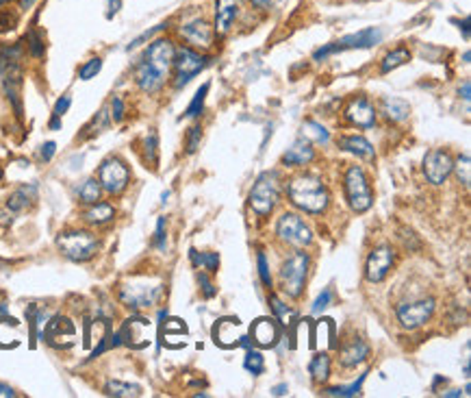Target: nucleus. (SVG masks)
<instances>
[{
  "mask_svg": "<svg viewBox=\"0 0 471 398\" xmlns=\"http://www.w3.org/2000/svg\"><path fill=\"white\" fill-rule=\"evenodd\" d=\"M287 194H289L291 205H295L302 211H307V214H322L330 203L328 188L315 174H300V176L291 179Z\"/></svg>",
  "mask_w": 471,
  "mask_h": 398,
  "instance_id": "f257e3e1",
  "label": "nucleus"
},
{
  "mask_svg": "<svg viewBox=\"0 0 471 398\" xmlns=\"http://www.w3.org/2000/svg\"><path fill=\"white\" fill-rule=\"evenodd\" d=\"M163 283L152 277H133L120 287V301L130 309L152 307L161 296Z\"/></svg>",
  "mask_w": 471,
  "mask_h": 398,
  "instance_id": "f03ea898",
  "label": "nucleus"
},
{
  "mask_svg": "<svg viewBox=\"0 0 471 398\" xmlns=\"http://www.w3.org/2000/svg\"><path fill=\"white\" fill-rule=\"evenodd\" d=\"M343 188H345V196L350 207L356 211V214H365L367 209H372L374 205V192L372 185L363 172L361 166H350L345 170V179H343Z\"/></svg>",
  "mask_w": 471,
  "mask_h": 398,
  "instance_id": "7ed1b4c3",
  "label": "nucleus"
},
{
  "mask_svg": "<svg viewBox=\"0 0 471 398\" xmlns=\"http://www.w3.org/2000/svg\"><path fill=\"white\" fill-rule=\"evenodd\" d=\"M281 198V176L279 172H263L257 183L250 190V207L257 211L259 216L271 214V209L276 207Z\"/></svg>",
  "mask_w": 471,
  "mask_h": 398,
  "instance_id": "20e7f679",
  "label": "nucleus"
},
{
  "mask_svg": "<svg viewBox=\"0 0 471 398\" xmlns=\"http://www.w3.org/2000/svg\"><path fill=\"white\" fill-rule=\"evenodd\" d=\"M309 255L307 253H293L281 268V287L289 298H300L304 291V281H307L309 272Z\"/></svg>",
  "mask_w": 471,
  "mask_h": 398,
  "instance_id": "39448f33",
  "label": "nucleus"
},
{
  "mask_svg": "<svg viewBox=\"0 0 471 398\" xmlns=\"http://www.w3.org/2000/svg\"><path fill=\"white\" fill-rule=\"evenodd\" d=\"M57 246L72 261H87L96 255L100 242L90 231H68L57 237Z\"/></svg>",
  "mask_w": 471,
  "mask_h": 398,
  "instance_id": "423d86ee",
  "label": "nucleus"
},
{
  "mask_svg": "<svg viewBox=\"0 0 471 398\" xmlns=\"http://www.w3.org/2000/svg\"><path fill=\"white\" fill-rule=\"evenodd\" d=\"M382 40V31L378 29H365V31H358V33H352V35H345L337 42H332L319 50H315L313 59L315 61H322L330 55H335V52H343V50H361V48H372L376 44H380Z\"/></svg>",
  "mask_w": 471,
  "mask_h": 398,
  "instance_id": "0eeeda50",
  "label": "nucleus"
},
{
  "mask_svg": "<svg viewBox=\"0 0 471 398\" xmlns=\"http://www.w3.org/2000/svg\"><path fill=\"white\" fill-rule=\"evenodd\" d=\"M213 57L209 55H200V52L191 50V48H178L176 57H174V68H176V78H174V88L181 90L185 88L193 76L200 74L207 66H211Z\"/></svg>",
  "mask_w": 471,
  "mask_h": 398,
  "instance_id": "6e6552de",
  "label": "nucleus"
},
{
  "mask_svg": "<svg viewBox=\"0 0 471 398\" xmlns=\"http://www.w3.org/2000/svg\"><path fill=\"white\" fill-rule=\"evenodd\" d=\"M276 235H279L285 244L295 246V248L309 246L313 240L311 229L304 224V220L298 214H283L279 224H276Z\"/></svg>",
  "mask_w": 471,
  "mask_h": 398,
  "instance_id": "1a4fd4ad",
  "label": "nucleus"
},
{
  "mask_svg": "<svg viewBox=\"0 0 471 398\" xmlns=\"http://www.w3.org/2000/svg\"><path fill=\"white\" fill-rule=\"evenodd\" d=\"M98 176H100V185L102 190H106L109 194H122L128 185V179H130V172L126 168V164L118 157H109L102 162L100 170H98Z\"/></svg>",
  "mask_w": 471,
  "mask_h": 398,
  "instance_id": "9d476101",
  "label": "nucleus"
},
{
  "mask_svg": "<svg viewBox=\"0 0 471 398\" xmlns=\"http://www.w3.org/2000/svg\"><path fill=\"white\" fill-rule=\"evenodd\" d=\"M74 337H76V327L66 315L50 318V322H46V329L42 331V339H46V344L52 349L74 346Z\"/></svg>",
  "mask_w": 471,
  "mask_h": 398,
  "instance_id": "9b49d317",
  "label": "nucleus"
},
{
  "mask_svg": "<svg viewBox=\"0 0 471 398\" xmlns=\"http://www.w3.org/2000/svg\"><path fill=\"white\" fill-rule=\"evenodd\" d=\"M454 170V159L448 150L434 148L424 157V174L432 185H443Z\"/></svg>",
  "mask_w": 471,
  "mask_h": 398,
  "instance_id": "f8f14e48",
  "label": "nucleus"
},
{
  "mask_svg": "<svg viewBox=\"0 0 471 398\" xmlns=\"http://www.w3.org/2000/svg\"><path fill=\"white\" fill-rule=\"evenodd\" d=\"M174 57H176V46L170 40H154L146 50L144 61L150 68H154L159 74L165 76L170 72V68L174 66Z\"/></svg>",
  "mask_w": 471,
  "mask_h": 398,
  "instance_id": "ddd939ff",
  "label": "nucleus"
},
{
  "mask_svg": "<svg viewBox=\"0 0 471 398\" xmlns=\"http://www.w3.org/2000/svg\"><path fill=\"white\" fill-rule=\"evenodd\" d=\"M434 301L432 298H424L417 303H408L398 307V320L402 322L404 329H420L422 325H426L432 313H434Z\"/></svg>",
  "mask_w": 471,
  "mask_h": 398,
  "instance_id": "4468645a",
  "label": "nucleus"
},
{
  "mask_svg": "<svg viewBox=\"0 0 471 398\" xmlns=\"http://www.w3.org/2000/svg\"><path fill=\"white\" fill-rule=\"evenodd\" d=\"M393 261H396V255H393L391 246L382 244V246L374 248L365 263V279L369 283H380L386 275H389Z\"/></svg>",
  "mask_w": 471,
  "mask_h": 398,
  "instance_id": "2eb2a0df",
  "label": "nucleus"
},
{
  "mask_svg": "<svg viewBox=\"0 0 471 398\" xmlns=\"http://www.w3.org/2000/svg\"><path fill=\"white\" fill-rule=\"evenodd\" d=\"M250 339L261 349H274L281 339V327L274 318H259L250 327Z\"/></svg>",
  "mask_w": 471,
  "mask_h": 398,
  "instance_id": "dca6fc26",
  "label": "nucleus"
},
{
  "mask_svg": "<svg viewBox=\"0 0 471 398\" xmlns=\"http://www.w3.org/2000/svg\"><path fill=\"white\" fill-rule=\"evenodd\" d=\"M239 327H241V320H239V318H235V315L219 318V320L215 322V327H213V342L217 344V346H221V349L239 346V339H241V335L237 333Z\"/></svg>",
  "mask_w": 471,
  "mask_h": 398,
  "instance_id": "f3484780",
  "label": "nucleus"
},
{
  "mask_svg": "<svg viewBox=\"0 0 471 398\" xmlns=\"http://www.w3.org/2000/svg\"><path fill=\"white\" fill-rule=\"evenodd\" d=\"M345 118L350 124L361 126V128H372L376 124V111L372 107V102L363 96L350 100V104L345 107Z\"/></svg>",
  "mask_w": 471,
  "mask_h": 398,
  "instance_id": "a211bd4d",
  "label": "nucleus"
},
{
  "mask_svg": "<svg viewBox=\"0 0 471 398\" xmlns=\"http://www.w3.org/2000/svg\"><path fill=\"white\" fill-rule=\"evenodd\" d=\"M243 0H217L215 5V33L217 35H228L233 24L241 11Z\"/></svg>",
  "mask_w": 471,
  "mask_h": 398,
  "instance_id": "6ab92c4d",
  "label": "nucleus"
},
{
  "mask_svg": "<svg viewBox=\"0 0 471 398\" xmlns=\"http://www.w3.org/2000/svg\"><path fill=\"white\" fill-rule=\"evenodd\" d=\"M181 35L193 46V48H211L213 46V29L204 20H193L181 29Z\"/></svg>",
  "mask_w": 471,
  "mask_h": 398,
  "instance_id": "aec40b11",
  "label": "nucleus"
},
{
  "mask_svg": "<svg viewBox=\"0 0 471 398\" xmlns=\"http://www.w3.org/2000/svg\"><path fill=\"white\" fill-rule=\"evenodd\" d=\"M313 157H315V150H313V146H311V140H307V138H300V140H295L293 144H291V148L283 155V164L285 166H307V164H311L313 162Z\"/></svg>",
  "mask_w": 471,
  "mask_h": 398,
  "instance_id": "412c9836",
  "label": "nucleus"
},
{
  "mask_svg": "<svg viewBox=\"0 0 471 398\" xmlns=\"http://www.w3.org/2000/svg\"><path fill=\"white\" fill-rule=\"evenodd\" d=\"M367 357H369V346H367L363 339L350 342L345 349H341V355H339L343 368H356V366H361Z\"/></svg>",
  "mask_w": 471,
  "mask_h": 398,
  "instance_id": "4be33fe9",
  "label": "nucleus"
},
{
  "mask_svg": "<svg viewBox=\"0 0 471 398\" xmlns=\"http://www.w3.org/2000/svg\"><path fill=\"white\" fill-rule=\"evenodd\" d=\"M163 74H159L154 68H150L146 61H142L140 66H137V72H135V81H137V85H140L144 92H148V94H154L157 90H161V85H163Z\"/></svg>",
  "mask_w": 471,
  "mask_h": 398,
  "instance_id": "5701e85b",
  "label": "nucleus"
},
{
  "mask_svg": "<svg viewBox=\"0 0 471 398\" xmlns=\"http://www.w3.org/2000/svg\"><path fill=\"white\" fill-rule=\"evenodd\" d=\"M382 114L386 120L391 122H402L410 116V104L404 100V98H393V96H386L382 98Z\"/></svg>",
  "mask_w": 471,
  "mask_h": 398,
  "instance_id": "b1692460",
  "label": "nucleus"
},
{
  "mask_svg": "<svg viewBox=\"0 0 471 398\" xmlns=\"http://www.w3.org/2000/svg\"><path fill=\"white\" fill-rule=\"evenodd\" d=\"M339 146H341L343 150L356 155V157L367 159V162H372V159L376 157L374 146H372L365 138H361V135H348V138H341V140H339Z\"/></svg>",
  "mask_w": 471,
  "mask_h": 398,
  "instance_id": "393cba45",
  "label": "nucleus"
},
{
  "mask_svg": "<svg viewBox=\"0 0 471 398\" xmlns=\"http://www.w3.org/2000/svg\"><path fill=\"white\" fill-rule=\"evenodd\" d=\"M116 218V209L111 203H94L85 214H82V220L90 222V224H106Z\"/></svg>",
  "mask_w": 471,
  "mask_h": 398,
  "instance_id": "a878e982",
  "label": "nucleus"
},
{
  "mask_svg": "<svg viewBox=\"0 0 471 398\" xmlns=\"http://www.w3.org/2000/svg\"><path fill=\"white\" fill-rule=\"evenodd\" d=\"M309 373L313 375L315 383H326L330 377V357L326 353H317L309 366Z\"/></svg>",
  "mask_w": 471,
  "mask_h": 398,
  "instance_id": "bb28decb",
  "label": "nucleus"
},
{
  "mask_svg": "<svg viewBox=\"0 0 471 398\" xmlns=\"http://www.w3.org/2000/svg\"><path fill=\"white\" fill-rule=\"evenodd\" d=\"M408 61H410L408 48H396V50H391L389 55L382 59L380 72L386 74V72H391V70H396V68H400V66H404V64H408Z\"/></svg>",
  "mask_w": 471,
  "mask_h": 398,
  "instance_id": "cd10ccee",
  "label": "nucleus"
},
{
  "mask_svg": "<svg viewBox=\"0 0 471 398\" xmlns=\"http://www.w3.org/2000/svg\"><path fill=\"white\" fill-rule=\"evenodd\" d=\"M104 394L116 396V398H130V396H142V387L130 385V383H122V381H109L104 385Z\"/></svg>",
  "mask_w": 471,
  "mask_h": 398,
  "instance_id": "c85d7f7f",
  "label": "nucleus"
},
{
  "mask_svg": "<svg viewBox=\"0 0 471 398\" xmlns=\"http://www.w3.org/2000/svg\"><path fill=\"white\" fill-rule=\"evenodd\" d=\"M100 194H102V185H100L96 179L82 181V185L78 188V198H80V203H85V205L98 203V200H100Z\"/></svg>",
  "mask_w": 471,
  "mask_h": 398,
  "instance_id": "c756f323",
  "label": "nucleus"
},
{
  "mask_svg": "<svg viewBox=\"0 0 471 398\" xmlns=\"http://www.w3.org/2000/svg\"><path fill=\"white\" fill-rule=\"evenodd\" d=\"M33 198H35V185L13 192V194L9 196V200H7V207H9L11 211H22V209H26V207L33 203Z\"/></svg>",
  "mask_w": 471,
  "mask_h": 398,
  "instance_id": "7c9ffc66",
  "label": "nucleus"
},
{
  "mask_svg": "<svg viewBox=\"0 0 471 398\" xmlns=\"http://www.w3.org/2000/svg\"><path fill=\"white\" fill-rule=\"evenodd\" d=\"M367 375L369 373H363L361 377H358V381H354L352 385H337V387H328V390H324V394L326 396H341V398H350V396H358L363 392V383H365V379H367Z\"/></svg>",
  "mask_w": 471,
  "mask_h": 398,
  "instance_id": "2f4dec72",
  "label": "nucleus"
},
{
  "mask_svg": "<svg viewBox=\"0 0 471 398\" xmlns=\"http://www.w3.org/2000/svg\"><path fill=\"white\" fill-rule=\"evenodd\" d=\"M302 133H304V138H307V140H313L317 144H328V140H330V133L319 122H313V120L304 122Z\"/></svg>",
  "mask_w": 471,
  "mask_h": 398,
  "instance_id": "473e14b6",
  "label": "nucleus"
},
{
  "mask_svg": "<svg viewBox=\"0 0 471 398\" xmlns=\"http://www.w3.org/2000/svg\"><path fill=\"white\" fill-rule=\"evenodd\" d=\"M243 368L247 370V373H252L255 377H259V375H263V370H265V357L259 351L247 349L245 359H243Z\"/></svg>",
  "mask_w": 471,
  "mask_h": 398,
  "instance_id": "72a5a7b5",
  "label": "nucleus"
},
{
  "mask_svg": "<svg viewBox=\"0 0 471 398\" xmlns=\"http://www.w3.org/2000/svg\"><path fill=\"white\" fill-rule=\"evenodd\" d=\"M209 83H204L198 92H196V96H193V100H191V104L187 107V111H185V116L187 118H198L202 111H204V100H207V94H209Z\"/></svg>",
  "mask_w": 471,
  "mask_h": 398,
  "instance_id": "f704fd0d",
  "label": "nucleus"
},
{
  "mask_svg": "<svg viewBox=\"0 0 471 398\" xmlns=\"http://www.w3.org/2000/svg\"><path fill=\"white\" fill-rule=\"evenodd\" d=\"M144 148H146V159L154 166V164H157V157H159V138H157V133H154V131H150L148 135H146V140H144Z\"/></svg>",
  "mask_w": 471,
  "mask_h": 398,
  "instance_id": "c9c22d12",
  "label": "nucleus"
},
{
  "mask_svg": "<svg viewBox=\"0 0 471 398\" xmlns=\"http://www.w3.org/2000/svg\"><path fill=\"white\" fill-rule=\"evenodd\" d=\"M456 168V174H458V181L465 185V188H469V181H471V166H469V155H463L458 157V162L454 164Z\"/></svg>",
  "mask_w": 471,
  "mask_h": 398,
  "instance_id": "e433bc0d",
  "label": "nucleus"
},
{
  "mask_svg": "<svg viewBox=\"0 0 471 398\" xmlns=\"http://www.w3.org/2000/svg\"><path fill=\"white\" fill-rule=\"evenodd\" d=\"M100 70H102V59L94 57V59H90L85 66L78 70V78H80V81H90V78H94Z\"/></svg>",
  "mask_w": 471,
  "mask_h": 398,
  "instance_id": "4c0bfd02",
  "label": "nucleus"
},
{
  "mask_svg": "<svg viewBox=\"0 0 471 398\" xmlns=\"http://www.w3.org/2000/svg\"><path fill=\"white\" fill-rule=\"evenodd\" d=\"M26 42H29V50H31L33 57H44V40H42V35L35 29L29 31V35H26Z\"/></svg>",
  "mask_w": 471,
  "mask_h": 398,
  "instance_id": "58836bf2",
  "label": "nucleus"
},
{
  "mask_svg": "<svg viewBox=\"0 0 471 398\" xmlns=\"http://www.w3.org/2000/svg\"><path fill=\"white\" fill-rule=\"evenodd\" d=\"M16 24H18V16H16L13 11H9V9H3V11H0V33H9V31H13V29H16Z\"/></svg>",
  "mask_w": 471,
  "mask_h": 398,
  "instance_id": "ea45409f",
  "label": "nucleus"
},
{
  "mask_svg": "<svg viewBox=\"0 0 471 398\" xmlns=\"http://www.w3.org/2000/svg\"><path fill=\"white\" fill-rule=\"evenodd\" d=\"M200 140H202V128L200 126H191L189 128V135H187V155H193L200 146Z\"/></svg>",
  "mask_w": 471,
  "mask_h": 398,
  "instance_id": "a19ab883",
  "label": "nucleus"
},
{
  "mask_svg": "<svg viewBox=\"0 0 471 398\" xmlns=\"http://www.w3.org/2000/svg\"><path fill=\"white\" fill-rule=\"evenodd\" d=\"M269 305H271V311H274L276 318H279V320H287V318L291 315L289 307L279 296H269Z\"/></svg>",
  "mask_w": 471,
  "mask_h": 398,
  "instance_id": "79ce46f5",
  "label": "nucleus"
},
{
  "mask_svg": "<svg viewBox=\"0 0 471 398\" xmlns=\"http://www.w3.org/2000/svg\"><path fill=\"white\" fill-rule=\"evenodd\" d=\"M165 29H168V22H161V24H157V26H154V29H150V31L142 33V35H140V37H137V40H133V42L128 44V50H133V48H137V46H142V44H144L146 40H150L152 35H157L159 31H165Z\"/></svg>",
  "mask_w": 471,
  "mask_h": 398,
  "instance_id": "37998d69",
  "label": "nucleus"
},
{
  "mask_svg": "<svg viewBox=\"0 0 471 398\" xmlns=\"http://www.w3.org/2000/svg\"><path fill=\"white\" fill-rule=\"evenodd\" d=\"M259 277L263 281V285H271V275H269V265H267V257L265 253H259Z\"/></svg>",
  "mask_w": 471,
  "mask_h": 398,
  "instance_id": "c03bdc74",
  "label": "nucleus"
},
{
  "mask_svg": "<svg viewBox=\"0 0 471 398\" xmlns=\"http://www.w3.org/2000/svg\"><path fill=\"white\" fill-rule=\"evenodd\" d=\"M330 301H332V291H330V289H324L322 294L315 298V303H313V313H322V311L330 305Z\"/></svg>",
  "mask_w": 471,
  "mask_h": 398,
  "instance_id": "a18cd8bd",
  "label": "nucleus"
},
{
  "mask_svg": "<svg viewBox=\"0 0 471 398\" xmlns=\"http://www.w3.org/2000/svg\"><path fill=\"white\" fill-rule=\"evenodd\" d=\"M202 265H204V268H207L211 275H215L217 268H219V255H217V253H204V255H202Z\"/></svg>",
  "mask_w": 471,
  "mask_h": 398,
  "instance_id": "49530a36",
  "label": "nucleus"
},
{
  "mask_svg": "<svg viewBox=\"0 0 471 398\" xmlns=\"http://www.w3.org/2000/svg\"><path fill=\"white\" fill-rule=\"evenodd\" d=\"M165 218H159L157 220V233H154V244H157V248L159 251H163L165 248Z\"/></svg>",
  "mask_w": 471,
  "mask_h": 398,
  "instance_id": "de8ad7c7",
  "label": "nucleus"
},
{
  "mask_svg": "<svg viewBox=\"0 0 471 398\" xmlns=\"http://www.w3.org/2000/svg\"><path fill=\"white\" fill-rule=\"evenodd\" d=\"M198 283H200V287H202V294H204L207 298H213V296L217 294L215 285L209 281V277H207V275H198Z\"/></svg>",
  "mask_w": 471,
  "mask_h": 398,
  "instance_id": "09e8293b",
  "label": "nucleus"
},
{
  "mask_svg": "<svg viewBox=\"0 0 471 398\" xmlns=\"http://www.w3.org/2000/svg\"><path fill=\"white\" fill-rule=\"evenodd\" d=\"M70 104H72V96H70V94H63V96L57 100V104H54V114H52V116H59V118H61V116L70 109Z\"/></svg>",
  "mask_w": 471,
  "mask_h": 398,
  "instance_id": "8fccbe9b",
  "label": "nucleus"
},
{
  "mask_svg": "<svg viewBox=\"0 0 471 398\" xmlns=\"http://www.w3.org/2000/svg\"><path fill=\"white\" fill-rule=\"evenodd\" d=\"M111 111H114V120L116 122H122L124 120V102L120 96H116L114 100H111Z\"/></svg>",
  "mask_w": 471,
  "mask_h": 398,
  "instance_id": "3c124183",
  "label": "nucleus"
},
{
  "mask_svg": "<svg viewBox=\"0 0 471 398\" xmlns=\"http://www.w3.org/2000/svg\"><path fill=\"white\" fill-rule=\"evenodd\" d=\"M54 152H57V144H54V142H46V144L42 146V150H39L44 162H50V159L54 157Z\"/></svg>",
  "mask_w": 471,
  "mask_h": 398,
  "instance_id": "603ef678",
  "label": "nucleus"
},
{
  "mask_svg": "<svg viewBox=\"0 0 471 398\" xmlns=\"http://www.w3.org/2000/svg\"><path fill=\"white\" fill-rule=\"evenodd\" d=\"M189 257H191L193 268H200V265H202V255H200L196 248H191V251H189Z\"/></svg>",
  "mask_w": 471,
  "mask_h": 398,
  "instance_id": "864d4df0",
  "label": "nucleus"
},
{
  "mask_svg": "<svg viewBox=\"0 0 471 398\" xmlns=\"http://www.w3.org/2000/svg\"><path fill=\"white\" fill-rule=\"evenodd\" d=\"M120 0H109V13H106V18H114L118 11H120Z\"/></svg>",
  "mask_w": 471,
  "mask_h": 398,
  "instance_id": "5fc2aeb1",
  "label": "nucleus"
},
{
  "mask_svg": "<svg viewBox=\"0 0 471 398\" xmlns=\"http://www.w3.org/2000/svg\"><path fill=\"white\" fill-rule=\"evenodd\" d=\"M13 396H16V392H13L9 385L0 383V398H13Z\"/></svg>",
  "mask_w": 471,
  "mask_h": 398,
  "instance_id": "6e6d98bb",
  "label": "nucleus"
},
{
  "mask_svg": "<svg viewBox=\"0 0 471 398\" xmlns=\"http://www.w3.org/2000/svg\"><path fill=\"white\" fill-rule=\"evenodd\" d=\"M287 392H289L287 383H281V385H276V387L271 390V394H274V396H285Z\"/></svg>",
  "mask_w": 471,
  "mask_h": 398,
  "instance_id": "4d7b16f0",
  "label": "nucleus"
},
{
  "mask_svg": "<svg viewBox=\"0 0 471 398\" xmlns=\"http://www.w3.org/2000/svg\"><path fill=\"white\" fill-rule=\"evenodd\" d=\"M460 94H463V100L469 102V98H471V96H469V94H471V85H469V81H465V85L460 88Z\"/></svg>",
  "mask_w": 471,
  "mask_h": 398,
  "instance_id": "13d9d810",
  "label": "nucleus"
},
{
  "mask_svg": "<svg viewBox=\"0 0 471 398\" xmlns=\"http://www.w3.org/2000/svg\"><path fill=\"white\" fill-rule=\"evenodd\" d=\"M50 128H52V131H59V128H61V118H59V116H52V120H50Z\"/></svg>",
  "mask_w": 471,
  "mask_h": 398,
  "instance_id": "bf43d9fd",
  "label": "nucleus"
},
{
  "mask_svg": "<svg viewBox=\"0 0 471 398\" xmlns=\"http://www.w3.org/2000/svg\"><path fill=\"white\" fill-rule=\"evenodd\" d=\"M252 5H255V7H259V9H265V7H269V5H271V0H252Z\"/></svg>",
  "mask_w": 471,
  "mask_h": 398,
  "instance_id": "052dcab7",
  "label": "nucleus"
},
{
  "mask_svg": "<svg viewBox=\"0 0 471 398\" xmlns=\"http://www.w3.org/2000/svg\"><path fill=\"white\" fill-rule=\"evenodd\" d=\"M35 5V0H20V7L22 9H31Z\"/></svg>",
  "mask_w": 471,
  "mask_h": 398,
  "instance_id": "680f3d73",
  "label": "nucleus"
},
{
  "mask_svg": "<svg viewBox=\"0 0 471 398\" xmlns=\"http://www.w3.org/2000/svg\"><path fill=\"white\" fill-rule=\"evenodd\" d=\"M463 35H465V40H469V18L463 22Z\"/></svg>",
  "mask_w": 471,
  "mask_h": 398,
  "instance_id": "e2e57ef3",
  "label": "nucleus"
},
{
  "mask_svg": "<svg viewBox=\"0 0 471 398\" xmlns=\"http://www.w3.org/2000/svg\"><path fill=\"white\" fill-rule=\"evenodd\" d=\"M5 3H9V0H0V7H3Z\"/></svg>",
  "mask_w": 471,
  "mask_h": 398,
  "instance_id": "0e129e2a",
  "label": "nucleus"
}]
</instances>
